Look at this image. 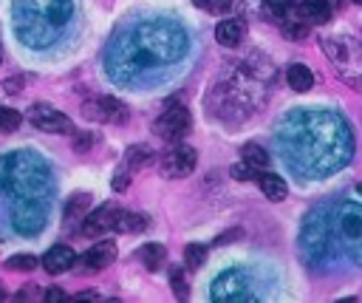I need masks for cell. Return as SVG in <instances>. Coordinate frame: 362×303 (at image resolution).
Returning a JSON list of instances; mask_svg holds the SVG:
<instances>
[{"label":"cell","mask_w":362,"mask_h":303,"mask_svg":"<svg viewBox=\"0 0 362 303\" xmlns=\"http://www.w3.org/2000/svg\"><path fill=\"white\" fill-rule=\"evenodd\" d=\"M187 51V34L173 20H147L119 37L113 48L107 51L110 76L130 79L141 71H150L156 65L175 62Z\"/></svg>","instance_id":"6da1fadb"},{"label":"cell","mask_w":362,"mask_h":303,"mask_svg":"<svg viewBox=\"0 0 362 303\" xmlns=\"http://www.w3.org/2000/svg\"><path fill=\"white\" fill-rule=\"evenodd\" d=\"M71 11V0H14V34L31 48H45L62 34Z\"/></svg>","instance_id":"7a4b0ae2"},{"label":"cell","mask_w":362,"mask_h":303,"mask_svg":"<svg viewBox=\"0 0 362 303\" xmlns=\"http://www.w3.org/2000/svg\"><path fill=\"white\" fill-rule=\"evenodd\" d=\"M0 190H6L11 201L48 198L54 190L51 167L31 150L6 153L0 159Z\"/></svg>","instance_id":"3957f363"},{"label":"cell","mask_w":362,"mask_h":303,"mask_svg":"<svg viewBox=\"0 0 362 303\" xmlns=\"http://www.w3.org/2000/svg\"><path fill=\"white\" fill-rule=\"evenodd\" d=\"M48 221V198H23L11 204V224L20 235H37Z\"/></svg>","instance_id":"277c9868"},{"label":"cell","mask_w":362,"mask_h":303,"mask_svg":"<svg viewBox=\"0 0 362 303\" xmlns=\"http://www.w3.org/2000/svg\"><path fill=\"white\" fill-rule=\"evenodd\" d=\"M209 295H212V300H218V303H223V300H226V303H235V300H255L252 283H249L246 272H240V269H226V272H221V275L212 280Z\"/></svg>","instance_id":"5b68a950"},{"label":"cell","mask_w":362,"mask_h":303,"mask_svg":"<svg viewBox=\"0 0 362 303\" xmlns=\"http://www.w3.org/2000/svg\"><path fill=\"white\" fill-rule=\"evenodd\" d=\"M187 130H189V110L178 102H170L164 113H158V119L153 122V133L164 142H181Z\"/></svg>","instance_id":"8992f818"},{"label":"cell","mask_w":362,"mask_h":303,"mask_svg":"<svg viewBox=\"0 0 362 303\" xmlns=\"http://www.w3.org/2000/svg\"><path fill=\"white\" fill-rule=\"evenodd\" d=\"M195 150L189 147V144H173L170 150H164L161 156H158V173L164 176V178H184V176H189L192 170H195Z\"/></svg>","instance_id":"52a82bcc"},{"label":"cell","mask_w":362,"mask_h":303,"mask_svg":"<svg viewBox=\"0 0 362 303\" xmlns=\"http://www.w3.org/2000/svg\"><path fill=\"white\" fill-rule=\"evenodd\" d=\"M82 116L102 125H124L127 122V105L116 96H93L82 105Z\"/></svg>","instance_id":"ba28073f"},{"label":"cell","mask_w":362,"mask_h":303,"mask_svg":"<svg viewBox=\"0 0 362 303\" xmlns=\"http://www.w3.org/2000/svg\"><path fill=\"white\" fill-rule=\"evenodd\" d=\"M28 122L37 130H45V133H68L71 130V119L48 102H34L28 108Z\"/></svg>","instance_id":"9c48e42d"},{"label":"cell","mask_w":362,"mask_h":303,"mask_svg":"<svg viewBox=\"0 0 362 303\" xmlns=\"http://www.w3.org/2000/svg\"><path fill=\"white\" fill-rule=\"evenodd\" d=\"M116 212H119V207H113V204H102V207L90 210V212L82 218V235L90 238V235H102V232L113 229Z\"/></svg>","instance_id":"30bf717a"},{"label":"cell","mask_w":362,"mask_h":303,"mask_svg":"<svg viewBox=\"0 0 362 303\" xmlns=\"http://www.w3.org/2000/svg\"><path fill=\"white\" fill-rule=\"evenodd\" d=\"M113 261H116V244H113V241H99V244H93V246L79 258V263H82L88 272H102V269H107Z\"/></svg>","instance_id":"8fae6325"},{"label":"cell","mask_w":362,"mask_h":303,"mask_svg":"<svg viewBox=\"0 0 362 303\" xmlns=\"http://www.w3.org/2000/svg\"><path fill=\"white\" fill-rule=\"evenodd\" d=\"M339 232L351 246H362V207H342L339 210Z\"/></svg>","instance_id":"7c38bea8"},{"label":"cell","mask_w":362,"mask_h":303,"mask_svg":"<svg viewBox=\"0 0 362 303\" xmlns=\"http://www.w3.org/2000/svg\"><path fill=\"white\" fill-rule=\"evenodd\" d=\"M74 263H76V255H74V249L65 246V244H54V246L42 255V266H45V272H51V275L68 272Z\"/></svg>","instance_id":"4fadbf2b"},{"label":"cell","mask_w":362,"mask_h":303,"mask_svg":"<svg viewBox=\"0 0 362 303\" xmlns=\"http://www.w3.org/2000/svg\"><path fill=\"white\" fill-rule=\"evenodd\" d=\"M294 8L305 23H328L331 17V0H300Z\"/></svg>","instance_id":"5bb4252c"},{"label":"cell","mask_w":362,"mask_h":303,"mask_svg":"<svg viewBox=\"0 0 362 303\" xmlns=\"http://www.w3.org/2000/svg\"><path fill=\"white\" fill-rule=\"evenodd\" d=\"M215 40H218L221 45H226V48H235V45L243 40V23L235 20V17L221 20V23L215 25Z\"/></svg>","instance_id":"9a60e30c"},{"label":"cell","mask_w":362,"mask_h":303,"mask_svg":"<svg viewBox=\"0 0 362 303\" xmlns=\"http://www.w3.org/2000/svg\"><path fill=\"white\" fill-rule=\"evenodd\" d=\"M286 82H288L291 91L305 93V91L314 85V74H311L308 65H303V62H291V65L286 68Z\"/></svg>","instance_id":"2e32d148"},{"label":"cell","mask_w":362,"mask_h":303,"mask_svg":"<svg viewBox=\"0 0 362 303\" xmlns=\"http://www.w3.org/2000/svg\"><path fill=\"white\" fill-rule=\"evenodd\" d=\"M257 187H260V193L269 198V201H283L286 198V193H288V187H286V181L277 176V173H257Z\"/></svg>","instance_id":"e0dca14e"},{"label":"cell","mask_w":362,"mask_h":303,"mask_svg":"<svg viewBox=\"0 0 362 303\" xmlns=\"http://www.w3.org/2000/svg\"><path fill=\"white\" fill-rule=\"evenodd\" d=\"M88 212H90V195L88 193H76L65 204V224H82V218Z\"/></svg>","instance_id":"ac0fdd59"},{"label":"cell","mask_w":362,"mask_h":303,"mask_svg":"<svg viewBox=\"0 0 362 303\" xmlns=\"http://www.w3.org/2000/svg\"><path fill=\"white\" fill-rule=\"evenodd\" d=\"M156 159V153L147 147V144H136V147H127V153H124V161H122V167H127L130 173H136V170H141V167H147L150 161Z\"/></svg>","instance_id":"d6986e66"},{"label":"cell","mask_w":362,"mask_h":303,"mask_svg":"<svg viewBox=\"0 0 362 303\" xmlns=\"http://www.w3.org/2000/svg\"><path fill=\"white\" fill-rule=\"evenodd\" d=\"M116 232H144L147 229V218L141 212H130V210H119L116 212Z\"/></svg>","instance_id":"ffe728a7"},{"label":"cell","mask_w":362,"mask_h":303,"mask_svg":"<svg viewBox=\"0 0 362 303\" xmlns=\"http://www.w3.org/2000/svg\"><path fill=\"white\" fill-rule=\"evenodd\" d=\"M139 261L144 263V269L156 272V269L167 261V249H164L161 244H144V246L139 249Z\"/></svg>","instance_id":"44dd1931"},{"label":"cell","mask_w":362,"mask_h":303,"mask_svg":"<svg viewBox=\"0 0 362 303\" xmlns=\"http://www.w3.org/2000/svg\"><path fill=\"white\" fill-rule=\"evenodd\" d=\"M240 159L249 161V164H255L257 170H263V167L269 164V153H266V147H260L257 142H246V144L240 147Z\"/></svg>","instance_id":"7402d4cb"},{"label":"cell","mask_w":362,"mask_h":303,"mask_svg":"<svg viewBox=\"0 0 362 303\" xmlns=\"http://www.w3.org/2000/svg\"><path fill=\"white\" fill-rule=\"evenodd\" d=\"M20 122H23V113H17L14 108H3V105H0V133L17 130Z\"/></svg>","instance_id":"603a6c76"},{"label":"cell","mask_w":362,"mask_h":303,"mask_svg":"<svg viewBox=\"0 0 362 303\" xmlns=\"http://www.w3.org/2000/svg\"><path fill=\"white\" fill-rule=\"evenodd\" d=\"M184 261H187L189 269L204 266V261H206V246H204V244H189V246L184 249Z\"/></svg>","instance_id":"cb8c5ba5"},{"label":"cell","mask_w":362,"mask_h":303,"mask_svg":"<svg viewBox=\"0 0 362 303\" xmlns=\"http://www.w3.org/2000/svg\"><path fill=\"white\" fill-rule=\"evenodd\" d=\"M170 286H173V295H175L178 300H187V297H189V286H187V280H184V275H181L178 266L170 269Z\"/></svg>","instance_id":"d4e9b609"},{"label":"cell","mask_w":362,"mask_h":303,"mask_svg":"<svg viewBox=\"0 0 362 303\" xmlns=\"http://www.w3.org/2000/svg\"><path fill=\"white\" fill-rule=\"evenodd\" d=\"M232 178H238V181H255L257 178V167L255 164H249V161H238V164H232Z\"/></svg>","instance_id":"484cf974"},{"label":"cell","mask_w":362,"mask_h":303,"mask_svg":"<svg viewBox=\"0 0 362 303\" xmlns=\"http://www.w3.org/2000/svg\"><path fill=\"white\" fill-rule=\"evenodd\" d=\"M6 266L14 269V272H31V269L37 266V258L28 255V252H25V255H11V258L6 261Z\"/></svg>","instance_id":"4316f807"},{"label":"cell","mask_w":362,"mask_h":303,"mask_svg":"<svg viewBox=\"0 0 362 303\" xmlns=\"http://www.w3.org/2000/svg\"><path fill=\"white\" fill-rule=\"evenodd\" d=\"M280 28H283V34H286V37H291V40H300V37H305V34H308L305 20H283V23H280Z\"/></svg>","instance_id":"83f0119b"},{"label":"cell","mask_w":362,"mask_h":303,"mask_svg":"<svg viewBox=\"0 0 362 303\" xmlns=\"http://www.w3.org/2000/svg\"><path fill=\"white\" fill-rule=\"evenodd\" d=\"M130 176H133V173H130L127 167H119V170L113 173V178H110V187H113L116 193H124V190L130 187Z\"/></svg>","instance_id":"f1b7e54d"},{"label":"cell","mask_w":362,"mask_h":303,"mask_svg":"<svg viewBox=\"0 0 362 303\" xmlns=\"http://www.w3.org/2000/svg\"><path fill=\"white\" fill-rule=\"evenodd\" d=\"M90 147H93V133L79 130V133L74 136V150H76V153H88Z\"/></svg>","instance_id":"f546056e"},{"label":"cell","mask_w":362,"mask_h":303,"mask_svg":"<svg viewBox=\"0 0 362 303\" xmlns=\"http://www.w3.org/2000/svg\"><path fill=\"white\" fill-rule=\"evenodd\" d=\"M274 14H286V11H291L294 6H297V0H263Z\"/></svg>","instance_id":"4dcf8cb0"},{"label":"cell","mask_w":362,"mask_h":303,"mask_svg":"<svg viewBox=\"0 0 362 303\" xmlns=\"http://www.w3.org/2000/svg\"><path fill=\"white\" fill-rule=\"evenodd\" d=\"M42 300H45V303H65V300H68V295H65L59 286H51V289H45V292H42Z\"/></svg>","instance_id":"1f68e13d"},{"label":"cell","mask_w":362,"mask_h":303,"mask_svg":"<svg viewBox=\"0 0 362 303\" xmlns=\"http://www.w3.org/2000/svg\"><path fill=\"white\" fill-rule=\"evenodd\" d=\"M198 8H206V11H223L232 0H192Z\"/></svg>","instance_id":"d6a6232c"},{"label":"cell","mask_w":362,"mask_h":303,"mask_svg":"<svg viewBox=\"0 0 362 303\" xmlns=\"http://www.w3.org/2000/svg\"><path fill=\"white\" fill-rule=\"evenodd\" d=\"M20 88H23V79H6V93H20Z\"/></svg>","instance_id":"836d02e7"},{"label":"cell","mask_w":362,"mask_h":303,"mask_svg":"<svg viewBox=\"0 0 362 303\" xmlns=\"http://www.w3.org/2000/svg\"><path fill=\"white\" fill-rule=\"evenodd\" d=\"M34 292H37V286H28V289H25V292H23V289H20V292H17V297H20V300H34V297H37V295H34Z\"/></svg>","instance_id":"e575fe53"},{"label":"cell","mask_w":362,"mask_h":303,"mask_svg":"<svg viewBox=\"0 0 362 303\" xmlns=\"http://www.w3.org/2000/svg\"><path fill=\"white\" fill-rule=\"evenodd\" d=\"M74 300H96V292H79Z\"/></svg>","instance_id":"d590c367"},{"label":"cell","mask_w":362,"mask_h":303,"mask_svg":"<svg viewBox=\"0 0 362 303\" xmlns=\"http://www.w3.org/2000/svg\"><path fill=\"white\" fill-rule=\"evenodd\" d=\"M3 297H6V289H3V283H0V300H3Z\"/></svg>","instance_id":"8d00e7d4"},{"label":"cell","mask_w":362,"mask_h":303,"mask_svg":"<svg viewBox=\"0 0 362 303\" xmlns=\"http://www.w3.org/2000/svg\"><path fill=\"white\" fill-rule=\"evenodd\" d=\"M356 193H359V195H362V181H359V184H356Z\"/></svg>","instance_id":"74e56055"},{"label":"cell","mask_w":362,"mask_h":303,"mask_svg":"<svg viewBox=\"0 0 362 303\" xmlns=\"http://www.w3.org/2000/svg\"><path fill=\"white\" fill-rule=\"evenodd\" d=\"M0 59H3V48H0Z\"/></svg>","instance_id":"f35d334b"},{"label":"cell","mask_w":362,"mask_h":303,"mask_svg":"<svg viewBox=\"0 0 362 303\" xmlns=\"http://www.w3.org/2000/svg\"><path fill=\"white\" fill-rule=\"evenodd\" d=\"M356 3H359V6H362V0H356Z\"/></svg>","instance_id":"ab89813d"}]
</instances>
